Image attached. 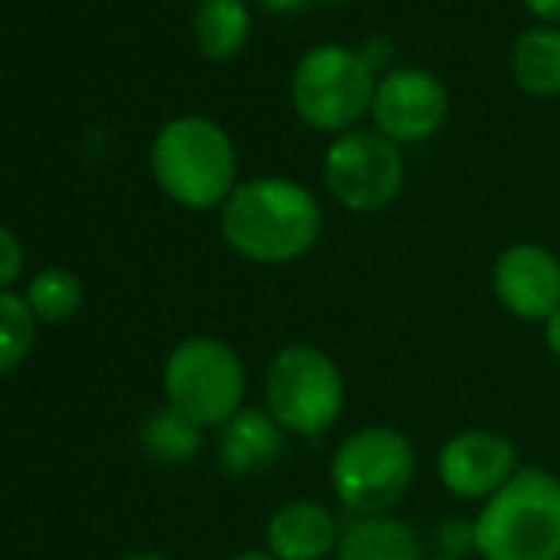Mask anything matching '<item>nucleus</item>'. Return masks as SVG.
<instances>
[{"label": "nucleus", "instance_id": "25", "mask_svg": "<svg viewBox=\"0 0 560 560\" xmlns=\"http://www.w3.org/2000/svg\"><path fill=\"white\" fill-rule=\"evenodd\" d=\"M122 560H165L162 553H129V557H122Z\"/></svg>", "mask_w": 560, "mask_h": 560}, {"label": "nucleus", "instance_id": "2", "mask_svg": "<svg viewBox=\"0 0 560 560\" xmlns=\"http://www.w3.org/2000/svg\"><path fill=\"white\" fill-rule=\"evenodd\" d=\"M485 560H560V481L544 468H517L475 517Z\"/></svg>", "mask_w": 560, "mask_h": 560}, {"label": "nucleus", "instance_id": "15", "mask_svg": "<svg viewBox=\"0 0 560 560\" xmlns=\"http://www.w3.org/2000/svg\"><path fill=\"white\" fill-rule=\"evenodd\" d=\"M511 77L530 96L560 93V27H530L514 40Z\"/></svg>", "mask_w": 560, "mask_h": 560}, {"label": "nucleus", "instance_id": "26", "mask_svg": "<svg viewBox=\"0 0 560 560\" xmlns=\"http://www.w3.org/2000/svg\"><path fill=\"white\" fill-rule=\"evenodd\" d=\"M432 560H462V557H445V553H439V557H432Z\"/></svg>", "mask_w": 560, "mask_h": 560}, {"label": "nucleus", "instance_id": "1", "mask_svg": "<svg viewBox=\"0 0 560 560\" xmlns=\"http://www.w3.org/2000/svg\"><path fill=\"white\" fill-rule=\"evenodd\" d=\"M320 201L291 178L241 182L221 205V237L254 264H291L320 241Z\"/></svg>", "mask_w": 560, "mask_h": 560}, {"label": "nucleus", "instance_id": "7", "mask_svg": "<svg viewBox=\"0 0 560 560\" xmlns=\"http://www.w3.org/2000/svg\"><path fill=\"white\" fill-rule=\"evenodd\" d=\"M373 57L347 47L311 50L291 83V100L298 116L320 132H350L373 109Z\"/></svg>", "mask_w": 560, "mask_h": 560}, {"label": "nucleus", "instance_id": "6", "mask_svg": "<svg viewBox=\"0 0 560 560\" xmlns=\"http://www.w3.org/2000/svg\"><path fill=\"white\" fill-rule=\"evenodd\" d=\"M416 475L412 442L389 425H366L347 435L330 462L337 498L357 514H389Z\"/></svg>", "mask_w": 560, "mask_h": 560}, {"label": "nucleus", "instance_id": "8", "mask_svg": "<svg viewBox=\"0 0 560 560\" xmlns=\"http://www.w3.org/2000/svg\"><path fill=\"white\" fill-rule=\"evenodd\" d=\"M324 182L347 211L370 214L396 201L406 182V165L399 145L383 132L350 129L327 149Z\"/></svg>", "mask_w": 560, "mask_h": 560}, {"label": "nucleus", "instance_id": "4", "mask_svg": "<svg viewBox=\"0 0 560 560\" xmlns=\"http://www.w3.org/2000/svg\"><path fill=\"white\" fill-rule=\"evenodd\" d=\"M264 396L267 412L284 432L320 435L340 419L347 386L340 366L320 347L291 343L270 360Z\"/></svg>", "mask_w": 560, "mask_h": 560}, {"label": "nucleus", "instance_id": "9", "mask_svg": "<svg viewBox=\"0 0 560 560\" xmlns=\"http://www.w3.org/2000/svg\"><path fill=\"white\" fill-rule=\"evenodd\" d=\"M448 116V93L442 80L419 67H402L376 83L373 119L389 142H422L442 129Z\"/></svg>", "mask_w": 560, "mask_h": 560}, {"label": "nucleus", "instance_id": "18", "mask_svg": "<svg viewBox=\"0 0 560 560\" xmlns=\"http://www.w3.org/2000/svg\"><path fill=\"white\" fill-rule=\"evenodd\" d=\"M83 280L67 267H44L27 288V304L44 324H67L83 307Z\"/></svg>", "mask_w": 560, "mask_h": 560}, {"label": "nucleus", "instance_id": "13", "mask_svg": "<svg viewBox=\"0 0 560 560\" xmlns=\"http://www.w3.org/2000/svg\"><path fill=\"white\" fill-rule=\"evenodd\" d=\"M284 452V429L264 409H241L224 422L218 462L231 478H247L270 468Z\"/></svg>", "mask_w": 560, "mask_h": 560}, {"label": "nucleus", "instance_id": "16", "mask_svg": "<svg viewBox=\"0 0 560 560\" xmlns=\"http://www.w3.org/2000/svg\"><path fill=\"white\" fill-rule=\"evenodd\" d=\"M247 34H250V18L241 0H201L198 4L191 37L201 57L224 63L244 50Z\"/></svg>", "mask_w": 560, "mask_h": 560}, {"label": "nucleus", "instance_id": "19", "mask_svg": "<svg viewBox=\"0 0 560 560\" xmlns=\"http://www.w3.org/2000/svg\"><path fill=\"white\" fill-rule=\"evenodd\" d=\"M37 317L27 298L0 291V376H11L34 350L37 340Z\"/></svg>", "mask_w": 560, "mask_h": 560}, {"label": "nucleus", "instance_id": "10", "mask_svg": "<svg viewBox=\"0 0 560 560\" xmlns=\"http://www.w3.org/2000/svg\"><path fill=\"white\" fill-rule=\"evenodd\" d=\"M491 284L501 307L521 320H547L560 311V260L540 244L521 241L498 254Z\"/></svg>", "mask_w": 560, "mask_h": 560}, {"label": "nucleus", "instance_id": "21", "mask_svg": "<svg viewBox=\"0 0 560 560\" xmlns=\"http://www.w3.org/2000/svg\"><path fill=\"white\" fill-rule=\"evenodd\" d=\"M521 4H524L534 18H540L547 27H557V24H560V0H521Z\"/></svg>", "mask_w": 560, "mask_h": 560}, {"label": "nucleus", "instance_id": "3", "mask_svg": "<svg viewBox=\"0 0 560 560\" xmlns=\"http://www.w3.org/2000/svg\"><path fill=\"white\" fill-rule=\"evenodd\" d=\"M152 175L159 188L195 211L224 205L237 188V155L231 136L201 116L172 119L152 145Z\"/></svg>", "mask_w": 560, "mask_h": 560}, {"label": "nucleus", "instance_id": "22", "mask_svg": "<svg viewBox=\"0 0 560 560\" xmlns=\"http://www.w3.org/2000/svg\"><path fill=\"white\" fill-rule=\"evenodd\" d=\"M544 343H547V350L560 360V311L550 314V317L544 320Z\"/></svg>", "mask_w": 560, "mask_h": 560}, {"label": "nucleus", "instance_id": "24", "mask_svg": "<svg viewBox=\"0 0 560 560\" xmlns=\"http://www.w3.org/2000/svg\"><path fill=\"white\" fill-rule=\"evenodd\" d=\"M231 560H277V557L270 550H244V553H237Z\"/></svg>", "mask_w": 560, "mask_h": 560}, {"label": "nucleus", "instance_id": "17", "mask_svg": "<svg viewBox=\"0 0 560 560\" xmlns=\"http://www.w3.org/2000/svg\"><path fill=\"white\" fill-rule=\"evenodd\" d=\"M139 442H142V452L149 458H155L162 465H182V462H191L198 455L201 425H195L191 419H185L182 412L165 406L142 422Z\"/></svg>", "mask_w": 560, "mask_h": 560}, {"label": "nucleus", "instance_id": "23", "mask_svg": "<svg viewBox=\"0 0 560 560\" xmlns=\"http://www.w3.org/2000/svg\"><path fill=\"white\" fill-rule=\"evenodd\" d=\"M257 4L264 11H273V14H294L307 4V0H257Z\"/></svg>", "mask_w": 560, "mask_h": 560}, {"label": "nucleus", "instance_id": "20", "mask_svg": "<svg viewBox=\"0 0 560 560\" xmlns=\"http://www.w3.org/2000/svg\"><path fill=\"white\" fill-rule=\"evenodd\" d=\"M24 273V247L11 228L0 224V291H8Z\"/></svg>", "mask_w": 560, "mask_h": 560}, {"label": "nucleus", "instance_id": "11", "mask_svg": "<svg viewBox=\"0 0 560 560\" xmlns=\"http://www.w3.org/2000/svg\"><path fill=\"white\" fill-rule=\"evenodd\" d=\"M514 471V445L491 429H465L439 452V478L458 498H491Z\"/></svg>", "mask_w": 560, "mask_h": 560}, {"label": "nucleus", "instance_id": "12", "mask_svg": "<svg viewBox=\"0 0 560 560\" xmlns=\"http://www.w3.org/2000/svg\"><path fill=\"white\" fill-rule=\"evenodd\" d=\"M340 527L334 514L311 498L280 504L267 521V550L277 560H324L337 553Z\"/></svg>", "mask_w": 560, "mask_h": 560}, {"label": "nucleus", "instance_id": "5", "mask_svg": "<svg viewBox=\"0 0 560 560\" xmlns=\"http://www.w3.org/2000/svg\"><path fill=\"white\" fill-rule=\"evenodd\" d=\"M162 386L168 406L195 425H224L241 412L247 373L224 340L188 337L168 353Z\"/></svg>", "mask_w": 560, "mask_h": 560}, {"label": "nucleus", "instance_id": "14", "mask_svg": "<svg viewBox=\"0 0 560 560\" xmlns=\"http://www.w3.org/2000/svg\"><path fill=\"white\" fill-rule=\"evenodd\" d=\"M337 560H422V544L393 514H360L340 530Z\"/></svg>", "mask_w": 560, "mask_h": 560}, {"label": "nucleus", "instance_id": "27", "mask_svg": "<svg viewBox=\"0 0 560 560\" xmlns=\"http://www.w3.org/2000/svg\"><path fill=\"white\" fill-rule=\"evenodd\" d=\"M320 4H347V0H320Z\"/></svg>", "mask_w": 560, "mask_h": 560}]
</instances>
